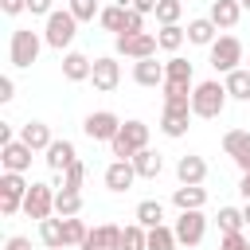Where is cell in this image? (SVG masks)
<instances>
[{
	"mask_svg": "<svg viewBox=\"0 0 250 250\" xmlns=\"http://www.w3.org/2000/svg\"><path fill=\"white\" fill-rule=\"evenodd\" d=\"M227 86L223 82H215V78H207V82H195V90H191V113L195 117H219L223 109H227Z\"/></svg>",
	"mask_w": 250,
	"mask_h": 250,
	"instance_id": "cell-1",
	"label": "cell"
},
{
	"mask_svg": "<svg viewBox=\"0 0 250 250\" xmlns=\"http://www.w3.org/2000/svg\"><path fill=\"white\" fill-rule=\"evenodd\" d=\"M141 148H148V125L145 121H121V129H117V137L109 141V152L117 156V160H133Z\"/></svg>",
	"mask_w": 250,
	"mask_h": 250,
	"instance_id": "cell-2",
	"label": "cell"
},
{
	"mask_svg": "<svg viewBox=\"0 0 250 250\" xmlns=\"http://www.w3.org/2000/svg\"><path fill=\"white\" fill-rule=\"evenodd\" d=\"M43 35L39 31H31V27H16L12 31V43H8V59H12V66H31L35 59H39V51H43Z\"/></svg>",
	"mask_w": 250,
	"mask_h": 250,
	"instance_id": "cell-3",
	"label": "cell"
},
{
	"mask_svg": "<svg viewBox=\"0 0 250 250\" xmlns=\"http://www.w3.org/2000/svg\"><path fill=\"white\" fill-rule=\"evenodd\" d=\"M74 35H78V20H74V12H70V8H66V12H51V16H47V31H43L47 47L62 51V47H70V43H74Z\"/></svg>",
	"mask_w": 250,
	"mask_h": 250,
	"instance_id": "cell-4",
	"label": "cell"
},
{
	"mask_svg": "<svg viewBox=\"0 0 250 250\" xmlns=\"http://www.w3.org/2000/svg\"><path fill=\"white\" fill-rule=\"evenodd\" d=\"M242 59H246V55H242V39H238V35H219V39L211 43V66H215L219 74L238 70Z\"/></svg>",
	"mask_w": 250,
	"mask_h": 250,
	"instance_id": "cell-5",
	"label": "cell"
},
{
	"mask_svg": "<svg viewBox=\"0 0 250 250\" xmlns=\"http://www.w3.org/2000/svg\"><path fill=\"white\" fill-rule=\"evenodd\" d=\"M27 180L23 172H4L0 176V215H16L23 211V199H27Z\"/></svg>",
	"mask_w": 250,
	"mask_h": 250,
	"instance_id": "cell-6",
	"label": "cell"
},
{
	"mask_svg": "<svg viewBox=\"0 0 250 250\" xmlns=\"http://www.w3.org/2000/svg\"><path fill=\"white\" fill-rule=\"evenodd\" d=\"M176 238H180V246H199L203 242V234H207V219H203V211L195 207V211H180V219H176Z\"/></svg>",
	"mask_w": 250,
	"mask_h": 250,
	"instance_id": "cell-7",
	"label": "cell"
},
{
	"mask_svg": "<svg viewBox=\"0 0 250 250\" xmlns=\"http://www.w3.org/2000/svg\"><path fill=\"white\" fill-rule=\"evenodd\" d=\"M55 211V188L51 184H31L27 199H23V215L27 219H51Z\"/></svg>",
	"mask_w": 250,
	"mask_h": 250,
	"instance_id": "cell-8",
	"label": "cell"
},
{
	"mask_svg": "<svg viewBox=\"0 0 250 250\" xmlns=\"http://www.w3.org/2000/svg\"><path fill=\"white\" fill-rule=\"evenodd\" d=\"M156 47H160V39L148 31L117 35V55H125V59H148V55H156Z\"/></svg>",
	"mask_w": 250,
	"mask_h": 250,
	"instance_id": "cell-9",
	"label": "cell"
},
{
	"mask_svg": "<svg viewBox=\"0 0 250 250\" xmlns=\"http://www.w3.org/2000/svg\"><path fill=\"white\" fill-rule=\"evenodd\" d=\"M90 82H94V90H98V94H113V90H117V82H121V62H117L113 55L94 59V74H90Z\"/></svg>",
	"mask_w": 250,
	"mask_h": 250,
	"instance_id": "cell-10",
	"label": "cell"
},
{
	"mask_svg": "<svg viewBox=\"0 0 250 250\" xmlns=\"http://www.w3.org/2000/svg\"><path fill=\"white\" fill-rule=\"evenodd\" d=\"M117 129H121V117L109 113V109H98V113H90V117L82 121V133H86L90 141H113Z\"/></svg>",
	"mask_w": 250,
	"mask_h": 250,
	"instance_id": "cell-11",
	"label": "cell"
},
{
	"mask_svg": "<svg viewBox=\"0 0 250 250\" xmlns=\"http://www.w3.org/2000/svg\"><path fill=\"white\" fill-rule=\"evenodd\" d=\"M31 145H23V141H8V145H0V164H4V172H27L31 168Z\"/></svg>",
	"mask_w": 250,
	"mask_h": 250,
	"instance_id": "cell-12",
	"label": "cell"
},
{
	"mask_svg": "<svg viewBox=\"0 0 250 250\" xmlns=\"http://www.w3.org/2000/svg\"><path fill=\"white\" fill-rule=\"evenodd\" d=\"M78 250H121V227H113V223L94 227Z\"/></svg>",
	"mask_w": 250,
	"mask_h": 250,
	"instance_id": "cell-13",
	"label": "cell"
},
{
	"mask_svg": "<svg viewBox=\"0 0 250 250\" xmlns=\"http://www.w3.org/2000/svg\"><path fill=\"white\" fill-rule=\"evenodd\" d=\"M164 62H156V55L148 59H133V82L137 86H164Z\"/></svg>",
	"mask_w": 250,
	"mask_h": 250,
	"instance_id": "cell-14",
	"label": "cell"
},
{
	"mask_svg": "<svg viewBox=\"0 0 250 250\" xmlns=\"http://www.w3.org/2000/svg\"><path fill=\"white\" fill-rule=\"evenodd\" d=\"M188 121H191V109H188V105H164V113H160V133L176 141V137L188 133Z\"/></svg>",
	"mask_w": 250,
	"mask_h": 250,
	"instance_id": "cell-15",
	"label": "cell"
},
{
	"mask_svg": "<svg viewBox=\"0 0 250 250\" xmlns=\"http://www.w3.org/2000/svg\"><path fill=\"white\" fill-rule=\"evenodd\" d=\"M176 180H180V184H203V180H207V160L195 156V152L180 156V160H176Z\"/></svg>",
	"mask_w": 250,
	"mask_h": 250,
	"instance_id": "cell-16",
	"label": "cell"
},
{
	"mask_svg": "<svg viewBox=\"0 0 250 250\" xmlns=\"http://www.w3.org/2000/svg\"><path fill=\"white\" fill-rule=\"evenodd\" d=\"M133 180H137L133 160H113V164L105 168V188H109V191H129Z\"/></svg>",
	"mask_w": 250,
	"mask_h": 250,
	"instance_id": "cell-17",
	"label": "cell"
},
{
	"mask_svg": "<svg viewBox=\"0 0 250 250\" xmlns=\"http://www.w3.org/2000/svg\"><path fill=\"white\" fill-rule=\"evenodd\" d=\"M90 74H94V62H90L82 51H66V55H62V78H66V82H86Z\"/></svg>",
	"mask_w": 250,
	"mask_h": 250,
	"instance_id": "cell-18",
	"label": "cell"
},
{
	"mask_svg": "<svg viewBox=\"0 0 250 250\" xmlns=\"http://www.w3.org/2000/svg\"><path fill=\"white\" fill-rule=\"evenodd\" d=\"M215 39H219V27H215L211 16H199V20L188 23V43H195V47H211Z\"/></svg>",
	"mask_w": 250,
	"mask_h": 250,
	"instance_id": "cell-19",
	"label": "cell"
},
{
	"mask_svg": "<svg viewBox=\"0 0 250 250\" xmlns=\"http://www.w3.org/2000/svg\"><path fill=\"white\" fill-rule=\"evenodd\" d=\"M20 141H23V145H31L35 152H39V148L47 152L55 137H51V125H43V121H27V125H20Z\"/></svg>",
	"mask_w": 250,
	"mask_h": 250,
	"instance_id": "cell-20",
	"label": "cell"
},
{
	"mask_svg": "<svg viewBox=\"0 0 250 250\" xmlns=\"http://www.w3.org/2000/svg\"><path fill=\"white\" fill-rule=\"evenodd\" d=\"M74 160H78V152H74L70 141H51V148H47V168L51 172H66Z\"/></svg>",
	"mask_w": 250,
	"mask_h": 250,
	"instance_id": "cell-21",
	"label": "cell"
},
{
	"mask_svg": "<svg viewBox=\"0 0 250 250\" xmlns=\"http://www.w3.org/2000/svg\"><path fill=\"white\" fill-rule=\"evenodd\" d=\"M172 203H176L180 211H195V207L207 203V191H203L199 184H180V188L172 191Z\"/></svg>",
	"mask_w": 250,
	"mask_h": 250,
	"instance_id": "cell-22",
	"label": "cell"
},
{
	"mask_svg": "<svg viewBox=\"0 0 250 250\" xmlns=\"http://www.w3.org/2000/svg\"><path fill=\"white\" fill-rule=\"evenodd\" d=\"M238 16H242V4H238V0H215V4H211V20H215V27H223V31H230V27L238 23Z\"/></svg>",
	"mask_w": 250,
	"mask_h": 250,
	"instance_id": "cell-23",
	"label": "cell"
},
{
	"mask_svg": "<svg viewBox=\"0 0 250 250\" xmlns=\"http://www.w3.org/2000/svg\"><path fill=\"white\" fill-rule=\"evenodd\" d=\"M133 168H137V176H141V180H156V176L164 172V160H160V152L141 148V152L133 156Z\"/></svg>",
	"mask_w": 250,
	"mask_h": 250,
	"instance_id": "cell-24",
	"label": "cell"
},
{
	"mask_svg": "<svg viewBox=\"0 0 250 250\" xmlns=\"http://www.w3.org/2000/svg\"><path fill=\"white\" fill-rule=\"evenodd\" d=\"M39 238L47 250H62L66 246V234H62V215L59 219H39Z\"/></svg>",
	"mask_w": 250,
	"mask_h": 250,
	"instance_id": "cell-25",
	"label": "cell"
},
{
	"mask_svg": "<svg viewBox=\"0 0 250 250\" xmlns=\"http://www.w3.org/2000/svg\"><path fill=\"white\" fill-rule=\"evenodd\" d=\"M223 86H227V94H230L234 102H250V70H246V66H238V70H230Z\"/></svg>",
	"mask_w": 250,
	"mask_h": 250,
	"instance_id": "cell-26",
	"label": "cell"
},
{
	"mask_svg": "<svg viewBox=\"0 0 250 250\" xmlns=\"http://www.w3.org/2000/svg\"><path fill=\"white\" fill-rule=\"evenodd\" d=\"M125 16H129V4H109V8H102V16H98V23L105 27V31H125Z\"/></svg>",
	"mask_w": 250,
	"mask_h": 250,
	"instance_id": "cell-27",
	"label": "cell"
},
{
	"mask_svg": "<svg viewBox=\"0 0 250 250\" xmlns=\"http://www.w3.org/2000/svg\"><path fill=\"white\" fill-rule=\"evenodd\" d=\"M137 223L141 227H160L164 223V203L160 199H141L137 203Z\"/></svg>",
	"mask_w": 250,
	"mask_h": 250,
	"instance_id": "cell-28",
	"label": "cell"
},
{
	"mask_svg": "<svg viewBox=\"0 0 250 250\" xmlns=\"http://www.w3.org/2000/svg\"><path fill=\"white\" fill-rule=\"evenodd\" d=\"M223 152H227L230 160L246 156V152H250V133H246V129H230V133L223 137Z\"/></svg>",
	"mask_w": 250,
	"mask_h": 250,
	"instance_id": "cell-29",
	"label": "cell"
},
{
	"mask_svg": "<svg viewBox=\"0 0 250 250\" xmlns=\"http://www.w3.org/2000/svg\"><path fill=\"white\" fill-rule=\"evenodd\" d=\"M176 246H180V238H176L172 227H164V223L160 227H148V246L145 250H176Z\"/></svg>",
	"mask_w": 250,
	"mask_h": 250,
	"instance_id": "cell-30",
	"label": "cell"
},
{
	"mask_svg": "<svg viewBox=\"0 0 250 250\" xmlns=\"http://www.w3.org/2000/svg\"><path fill=\"white\" fill-rule=\"evenodd\" d=\"M160 90H164V105H188L191 109V90L195 86H188V82H164Z\"/></svg>",
	"mask_w": 250,
	"mask_h": 250,
	"instance_id": "cell-31",
	"label": "cell"
},
{
	"mask_svg": "<svg viewBox=\"0 0 250 250\" xmlns=\"http://www.w3.org/2000/svg\"><path fill=\"white\" fill-rule=\"evenodd\" d=\"M156 39H160L164 51H180L184 39H188V27H180V23H164V27L156 31Z\"/></svg>",
	"mask_w": 250,
	"mask_h": 250,
	"instance_id": "cell-32",
	"label": "cell"
},
{
	"mask_svg": "<svg viewBox=\"0 0 250 250\" xmlns=\"http://www.w3.org/2000/svg\"><path fill=\"white\" fill-rule=\"evenodd\" d=\"M164 74H168L164 82H188V86H191V62L180 59V55H172V59L164 62Z\"/></svg>",
	"mask_w": 250,
	"mask_h": 250,
	"instance_id": "cell-33",
	"label": "cell"
},
{
	"mask_svg": "<svg viewBox=\"0 0 250 250\" xmlns=\"http://www.w3.org/2000/svg\"><path fill=\"white\" fill-rule=\"evenodd\" d=\"M82 180H86V164H82V160H74L66 172H59V184H55V188H62V191H78V188H82Z\"/></svg>",
	"mask_w": 250,
	"mask_h": 250,
	"instance_id": "cell-34",
	"label": "cell"
},
{
	"mask_svg": "<svg viewBox=\"0 0 250 250\" xmlns=\"http://www.w3.org/2000/svg\"><path fill=\"white\" fill-rule=\"evenodd\" d=\"M55 211H59L62 219H66V215H78V211H82V191H62V188H59V191H55Z\"/></svg>",
	"mask_w": 250,
	"mask_h": 250,
	"instance_id": "cell-35",
	"label": "cell"
},
{
	"mask_svg": "<svg viewBox=\"0 0 250 250\" xmlns=\"http://www.w3.org/2000/svg\"><path fill=\"white\" fill-rule=\"evenodd\" d=\"M62 234H66V246H82L86 234H90V227H86L78 215H66V219H62Z\"/></svg>",
	"mask_w": 250,
	"mask_h": 250,
	"instance_id": "cell-36",
	"label": "cell"
},
{
	"mask_svg": "<svg viewBox=\"0 0 250 250\" xmlns=\"http://www.w3.org/2000/svg\"><path fill=\"white\" fill-rule=\"evenodd\" d=\"M145 246H148V227L133 223L121 230V250H145Z\"/></svg>",
	"mask_w": 250,
	"mask_h": 250,
	"instance_id": "cell-37",
	"label": "cell"
},
{
	"mask_svg": "<svg viewBox=\"0 0 250 250\" xmlns=\"http://www.w3.org/2000/svg\"><path fill=\"white\" fill-rule=\"evenodd\" d=\"M246 227V215L238 211V207H219V230L223 234H234V230H242Z\"/></svg>",
	"mask_w": 250,
	"mask_h": 250,
	"instance_id": "cell-38",
	"label": "cell"
},
{
	"mask_svg": "<svg viewBox=\"0 0 250 250\" xmlns=\"http://www.w3.org/2000/svg\"><path fill=\"white\" fill-rule=\"evenodd\" d=\"M160 23H176L180 16H184V0H160L156 4V12H152Z\"/></svg>",
	"mask_w": 250,
	"mask_h": 250,
	"instance_id": "cell-39",
	"label": "cell"
},
{
	"mask_svg": "<svg viewBox=\"0 0 250 250\" xmlns=\"http://www.w3.org/2000/svg\"><path fill=\"white\" fill-rule=\"evenodd\" d=\"M70 12H74V20H78V23H90L94 16H102L98 0H70Z\"/></svg>",
	"mask_w": 250,
	"mask_h": 250,
	"instance_id": "cell-40",
	"label": "cell"
},
{
	"mask_svg": "<svg viewBox=\"0 0 250 250\" xmlns=\"http://www.w3.org/2000/svg\"><path fill=\"white\" fill-rule=\"evenodd\" d=\"M250 246V238H242V230H234V234H223L219 238V250H246Z\"/></svg>",
	"mask_w": 250,
	"mask_h": 250,
	"instance_id": "cell-41",
	"label": "cell"
},
{
	"mask_svg": "<svg viewBox=\"0 0 250 250\" xmlns=\"http://www.w3.org/2000/svg\"><path fill=\"white\" fill-rule=\"evenodd\" d=\"M133 31H145V12H137V8H129V16H125V31H121V35H133Z\"/></svg>",
	"mask_w": 250,
	"mask_h": 250,
	"instance_id": "cell-42",
	"label": "cell"
},
{
	"mask_svg": "<svg viewBox=\"0 0 250 250\" xmlns=\"http://www.w3.org/2000/svg\"><path fill=\"white\" fill-rule=\"evenodd\" d=\"M0 8H4V16H20V12H27V0H0Z\"/></svg>",
	"mask_w": 250,
	"mask_h": 250,
	"instance_id": "cell-43",
	"label": "cell"
},
{
	"mask_svg": "<svg viewBox=\"0 0 250 250\" xmlns=\"http://www.w3.org/2000/svg\"><path fill=\"white\" fill-rule=\"evenodd\" d=\"M27 12L31 16H51L55 8H51V0H27Z\"/></svg>",
	"mask_w": 250,
	"mask_h": 250,
	"instance_id": "cell-44",
	"label": "cell"
},
{
	"mask_svg": "<svg viewBox=\"0 0 250 250\" xmlns=\"http://www.w3.org/2000/svg\"><path fill=\"white\" fill-rule=\"evenodd\" d=\"M12 98H16V82L4 74V78H0V102H12Z\"/></svg>",
	"mask_w": 250,
	"mask_h": 250,
	"instance_id": "cell-45",
	"label": "cell"
},
{
	"mask_svg": "<svg viewBox=\"0 0 250 250\" xmlns=\"http://www.w3.org/2000/svg\"><path fill=\"white\" fill-rule=\"evenodd\" d=\"M4 250H31V238H23V234H12V238L4 242Z\"/></svg>",
	"mask_w": 250,
	"mask_h": 250,
	"instance_id": "cell-46",
	"label": "cell"
},
{
	"mask_svg": "<svg viewBox=\"0 0 250 250\" xmlns=\"http://www.w3.org/2000/svg\"><path fill=\"white\" fill-rule=\"evenodd\" d=\"M156 4L160 0H129V8H137V12H156Z\"/></svg>",
	"mask_w": 250,
	"mask_h": 250,
	"instance_id": "cell-47",
	"label": "cell"
},
{
	"mask_svg": "<svg viewBox=\"0 0 250 250\" xmlns=\"http://www.w3.org/2000/svg\"><path fill=\"white\" fill-rule=\"evenodd\" d=\"M8 141H16V137H12V125L0 121V145H8Z\"/></svg>",
	"mask_w": 250,
	"mask_h": 250,
	"instance_id": "cell-48",
	"label": "cell"
},
{
	"mask_svg": "<svg viewBox=\"0 0 250 250\" xmlns=\"http://www.w3.org/2000/svg\"><path fill=\"white\" fill-rule=\"evenodd\" d=\"M238 191H242V199H250V172H242V180H238Z\"/></svg>",
	"mask_w": 250,
	"mask_h": 250,
	"instance_id": "cell-49",
	"label": "cell"
},
{
	"mask_svg": "<svg viewBox=\"0 0 250 250\" xmlns=\"http://www.w3.org/2000/svg\"><path fill=\"white\" fill-rule=\"evenodd\" d=\"M234 164H238V168H242V172H250V152H246V156H238V160H234Z\"/></svg>",
	"mask_w": 250,
	"mask_h": 250,
	"instance_id": "cell-50",
	"label": "cell"
},
{
	"mask_svg": "<svg viewBox=\"0 0 250 250\" xmlns=\"http://www.w3.org/2000/svg\"><path fill=\"white\" fill-rule=\"evenodd\" d=\"M242 215H246V223H250V199H246V207H242Z\"/></svg>",
	"mask_w": 250,
	"mask_h": 250,
	"instance_id": "cell-51",
	"label": "cell"
},
{
	"mask_svg": "<svg viewBox=\"0 0 250 250\" xmlns=\"http://www.w3.org/2000/svg\"><path fill=\"white\" fill-rule=\"evenodd\" d=\"M238 4H242V8H250V0H238Z\"/></svg>",
	"mask_w": 250,
	"mask_h": 250,
	"instance_id": "cell-52",
	"label": "cell"
},
{
	"mask_svg": "<svg viewBox=\"0 0 250 250\" xmlns=\"http://www.w3.org/2000/svg\"><path fill=\"white\" fill-rule=\"evenodd\" d=\"M246 70H250V59H246Z\"/></svg>",
	"mask_w": 250,
	"mask_h": 250,
	"instance_id": "cell-53",
	"label": "cell"
},
{
	"mask_svg": "<svg viewBox=\"0 0 250 250\" xmlns=\"http://www.w3.org/2000/svg\"><path fill=\"white\" fill-rule=\"evenodd\" d=\"M246 250H250V246H246Z\"/></svg>",
	"mask_w": 250,
	"mask_h": 250,
	"instance_id": "cell-54",
	"label": "cell"
}]
</instances>
